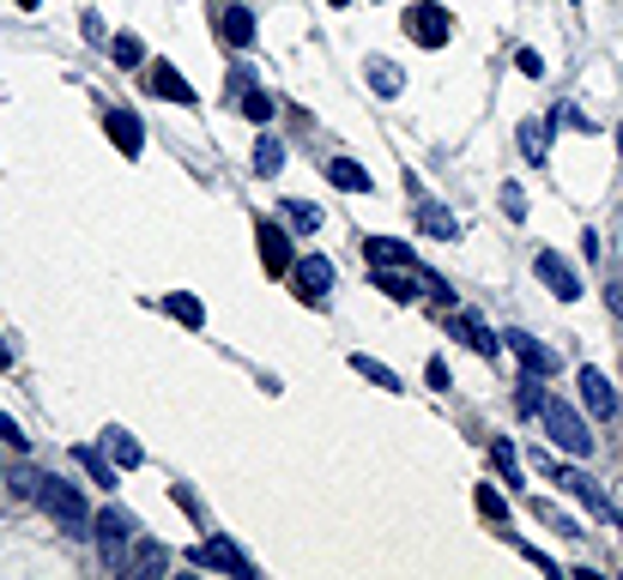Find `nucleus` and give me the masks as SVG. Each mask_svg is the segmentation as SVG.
I'll list each match as a JSON object with an SVG mask.
<instances>
[{
    "instance_id": "obj_38",
    "label": "nucleus",
    "mask_w": 623,
    "mask_h": 580,
    "mask_svg": "<svg viewBox=\"0 0 623 580\" xmlns=\"http://www.w3.org/2000/svg\"><path fill=\"white\" fill-rule=\"evenodd\" d=\"M430 387H436V393H448V363H442V357H430Z\"/></svg>"
},
{
    "instance_id": "obj_2",
    "label": "nucleus",
    "mask_w": 623,
    "mask_h": 580,
    "mask_svg": "<svg viewBox=\"0 0 623 580\" xmlns=\"http://www.w3.org/2000/svg\"><path fill=\"white\" fill-rule=\"evenodd\" d=\"M539 472H545V484H563V490H569L575 502H587V508H593V520H606L611 532H623L618 508L606 502V490H599V484H593V477L581 472V465H557V460H551V453H539Z\"/></svg>"
},
{
    "instance_id": "obj_4",
    "label": "nucleus",
    "mask_w": 623,
    "mask_h": 580,
    "mask_svg": "<svg viewBox=\"0 0 623 580\" xmlns=\"http://www.w3.org/2000/svg\"><path fill=\"white\" fill-rule=\"evenodd\" d=\"M405 37H412L418 49H448V37H455V13H448L442 0H412V7H405Z\"/></svg>"
},
{
    "instance_id": "obj_16",
    "label": "nucleus",
    "mask_w": 623,
    "mask_h": 580,
    "mask_svg": "<svg viewBox=\"0 0 623 580\" xmlns=\"http://www.w3.org/2000/svg\"><path fill=\"white\" fill-rule=\"evenodd\" d=\"M164 563H169V551H164V544H152V538H133L128 568H121V575H133V580H152V575H164Z\"/></svg>"
},
{
    "instance_id": "obj_15",
    "label": "nucleus",
    "mask_w": 623,
    "mask_h": 580,
    "mask_svg": "<svg viewBox=\"0 0 623 580\" xmlns=\"http://www.w3.org/2000/svg\"><path fill=\"white\" fill-rule=\"evenodd\" d=\"M448 327H455V333L467 339V345L479 351V357H496V345H503V339H496L491 327L479 321V315H467V309H455V315H448Z\"/></svg>"
},
{
    "instance_id": "obj_3",
    "label": "nucleus",
    "mask_w": 623,
    "mask_h": 580,
    "mask_svg": "<svg viewBox=\"0 0 623 580\" xmlns=\"http://www.w3.org/2000/svg\"><path fill=\"white\" fill-rule=\"evenodd\" d=\"M37 502L49 508L55 520H61V532H73V538H92V508H85L79 484H67V477H37Z\"/></svg>"
},
{
    "instance_id": "obj_26",
    "label": "nucleus",
    "mask_w": 623,
    "mask_h": 580,
    "mask_svg": "<svg viewBox=\"0 0 623 580\" xmlns=\"http://www.w3.org/2000/svg\"><path fill=\"white\" fill-rule=\"evenodd\" d=\"M351 369L364 375V381H376V387H381V393H400V387H405V381H400V375H393V369H388V363H376V357H364V351H357V357H351Z\"/></svg>"
},
{
    "instance_id": "obj_39",
    "label": "nucleus",
    "mask_w": 623,
    "mask_h": 580,
    "mask_svg": "<svg viewBox=\"0 0 623 580\" xmlns=\"http://www.w3.org/2000/svg\"><path fill=\"white\" fill-rule=\"evenodd\" d=\"M19 7H25V13H37V7H43V0H19Z\"/></svg>"
},
{
    "instance_id": "obj_21",
    "label": "nucleus",
    "mask_w": 623,
    "mask_h": 580,
    "mask_svg": "<svg viewBox=\"0 0 623 580\" xmlns=\"http://www.w3.org/2000/svg\"><path fill=\"white\" fill-rule=\"evenodd\" d=\"M418 224H424V236H436V242H455V236H460V218H455V212L430 206V200L418 206Z\"/></svg>"
},
{
    "instance_id": "obj_40",
    "label": "nucleus",
    "mask_w": 623,
    "mask_h": 580,
    "mask_svg": "<svg viewBox=\"0 0 623 580\" xmlns=\"http://www.w3.org/2000/svg\"><path fill=\"white\" fill-rule=\"evenodd\" d=\"M0 363H13V351H7V339H0Z\"/></svg>"
},
{
    "instance_id": "obj_22",
    "label": "nucleus",
    "mask_w": 623,
    "mask_h": 580,
    "mask_svg": "<svg viewBox=\"0 0 623 580\" xmlns=\"http://www.w3.org/2000/svg\"><path fill=\"white\" fill-rule=\"evenodd\" d=\"M104 453H109V460L121 465V472H133V465L145 460V453H140V441H133L128 429H104Z\"/></svg>"
},
{
    "instance_id": "obj_30",
    "label": "nucleus",
    "mask_w": 623,
    "mask_h": 580,
    "mask_svg": "<svg viewBox=\"0 0 623 580\" xmlns=\"http://www.w3.org/2000/svg\"><path fill=\"white\" fill-rule=\"evenodd\" d=\"M515 405L527 417H539V405H545V375H527V381H520V393H515Z\"/></svg>"
},
{
    "instance_id": "obj_8",
    "label": "nucleus",
    "mask_w": 623,
    "mask_h": 580,
    "mask_svg": "<svg viewBox=\"0 0 623 580\" xmlns=\"http://www.w3.org/2000/svg\"><path fill=\"white\" fill-rule=\"evenodd\" d=\"M575 387H581V405L599 417V424H611V417H618V387H611L593 363H581V369H575Z\"/></svg>"
},
{
    "instance_id": "obj_36",
    "label": "nucleus",
    "mask_w": 623,
    "mask_h": 580,
    "mask_svg": "<svg viewBox=\"0 0 623 580\" xmlns=\"http://www.w3.org/2000/svg\"><path fill=\"white\" fill-rule=\"evenodd\" d=\"M503 212L508 218H527V193H520L515 181H503Z\"/></svg>"
},
{
    "instance_id": "obj_37",
    "label": "nucleus",
    "mask_w": 623,
    "mask_h": 580,
    "mask_svg": "<svg viewBox=\"0 0 623 580\" xmlns=\"http://www.w3.org/2000/svg\"><path fill=\"white\" fill-rule=\"evenodd\" d=\"M515 67H520V73H527V79H545V61H539V55H532V49H520V55H515Z\"/></svg>"
},
{
    "instance_id": "obj_25",
    "label": "nucleus",
    "mask_w": 623,
    "mask_h": 580,
    "mask_svg": "<svg viewBox=\"0 0 623 580\" xmlns=\"http://www.w3.org/2000/svg\"><path fill=\"white\" fill-rule=\"evenodd\" d=\"M364 73H369V85H376V97H400V91H405V73L393 61H381V55L364 67Z\"/></svg>"
},
{
    "instance_id": "obj_14",
    "label": "nucleus",
    "mask_w": 623,
    "mask_h": 580,
    "mask_svg": "<svg viewBox=\"0 0 623 580\" xmlns=\"http://www.w3.org/2000/svg\"><path fill=\"white\" fill-rule=\"evenodd\" d=\"M145 85H152L157 97H169V104H195V85H188V79L176 73L169 61H152V67H145Z\"/></svg>"
},
{
    "instance_id": "obj_33",
    "label": "nucleus",
    "mask_w": 623,
    "mask_h": 580,
    "mask_svg": "<svg viewBox=\"0 0 623 580\" xmlns=\"http://www.w3.org/2000/svg\"><path fill=\"white\" fill-rule=\"evenodd\" d=\"M479 514H484V520H496V532L508 526V502L491 490V484H479Z\"/></svg>"
},
{
    "instance_id": "obj_31",
    "label": "nucleus",
    "mask_w": 623,
    "mask_h": 580,
    "mask_svg": "<svg viewBox=\"0 0 623 580\" xmlns=\"http://www.w3.org/2000/svg\"><path fill=\"white\" fill-rule=\"evenodd\" d=\"M109 55H116V67H140L145 61V43L133 37V31H121V37L109 43Z\"/></svg>"
},
{
    "instance_id": "obj_5",
    "label": "nucleus",
    "mask_w": 623,
    "mask_h": 580,
    "mask_svg": "<svg viewBox=\"0 0 623 580\" xmlns=\"http://www.w3.org/2000/svg\"><path fill=\"white\" fill-rule=\"evenodd\" d=\"M92 544L97 556H104V568H128V551H133V520L121 514V508H104V514H92Z\"/></svg>"
},
{
    "instance_id": "obj_11",
    "label": "nucleus",
    "mask_w": 623,
    "mask_h": 580,
    "mask_svg": "<svg viewBox=\"0 0 623 580\" xmlns=\"http://www.w3.org/2000/svg\"><path fill=\"white\" fill-rule=\"evenodd\" d=\"M291 279H297V297L321 309V303H327V291H333V260L309 255V260H297V267H291Z\"/></svg>"
},
{
    "instance_id": "obj_9",
    "label": "nucleus",
    "mask_w": 623,
    "mask_h": 580,
    "mask_svg": "<svg viewBox=\"0 0 623 580\" xmlns=\"http://www.w3.org/2000/svg\"><path fill=\"white\" fill-rule=\"evenodd\" d=\"M255 242H260V260H267V272H291L297 267V248H291V230L273 218L255 224Z\"/></svg>"
},
{
    "instance_id": "obj_34",
    "label": "nucleus",
    "mask_w": 623,
    "mask_h": 580,
    "mask_svg": "<svg viewBox=\"0 0 623 580\" xmlns=\"http://www.w3.org/2000/svg\"><path fill=\"white\" fill-rule=\"evenodd\" d=\"M0 448H13V453H25L31 448V436H25V424H19L13 412H0Z\"/></svg>"
},
{
    "instance_id": "obj_20",
    "label": "nucleus",
    "mask_w": 623,
    "mask_h": 580,
    "mask_svg": "<svg viewBox=\"0 0 623 580\" xmlns=\"http://www.w3.org/2000/svg\"><path fill=\"white\" fill-rule=\"evenodd\" d=\"M73 465H79V472H85V477H92V484H104V490H116V472H121V465L109 460V453H97V448H73Z\"/></svg>"
},
{
    "instance_id": "obj_41",
    "label": "nucleus",
    "mask_w": 623,
    "mask_h": 580,
    "mask_svg": "<svg viewBox=\"0 0 623 580\" xmlns=\"http://www.w3.org/2000/svg\"><path fill=\"white\" fill-rule=\"evenodd\" d=\"M327 7H351V0H327Z\"/></svg>"
},
{
    "instance_id": "obj_19",
    "label": "nucleus",
    "mask_w": 623,
    "mask_h": 580,
    "mask_svg": "<svg viewBox=\"0 0 623 580\" xmlns=\"http://www.w3.org/2000/svg\"><path fill=\"white\" fill-rule=\"evenodd\" d=\"M327 181H333V188H345V193H369V188H376V181H369V169L351 164V157H327Z\"/></svg>"
},
{
    "instance_id": "obj_24",
    "label": "nucleus",
    "mask_w": 623,
    "mask_h": 580,
    "mask_svg": "<svg viewBox=\"0 0 623 580\" xmlns=\"http://www.w3.org/2000/svg\"><path fill=\"white\" fill-rule=\"evenodd\" d=\"M520 152H527V164H545V152H551V121H520Z\"/></svg>"
},
{
    "instance_id": "obj_23",
    "label": "nucleus",
    "mask_w": 623,
    "mask_h": 580,
    "mask_svg": "<svg viewBox=\"0 0 623 580\" xmlns=\"http://www.w3.org/2000/svg\"><path fill=\"white\" fill-rule=\"evenodd\" d=\"M279 169H285V140L260 133V140H255V176H267V181H273Z\"/></svg>"
},
{
    "instance_id": "obj_35",
    "label": "nucleus",
    "mask_w": 623,
    "mask_h": 580,
    "mask_svg": "<svg viewBox=\"0 0 623 580\" xmlns=\"http://www.w3.org/2000/svg\"><path fill=\"white\" fill-rule=\"evenodd\" d=\"M243 116L248 121H273V97H267V91H243Z\"/></svg>"
},
{
    "instance_id": "obj_7",
    "label": "nucleus",
    "mask_w": 623,
    "mask_h": 580,
    "mask_svg": "<svg viewBox=\"0 0 623 580\" xmlns=\"http://www.w3.org/2000/svg\"><path fill=\"white\" fill-rule=\"evenodd\" d=\"M532 272L551 284V297H557V303H575V297H581V272H575L569 260L557 255V248H539V255H532Z\"/></svg>"
},
{
    "instance_id": "obj_13",
    "label": "nucleus",
    "mask_w": 623,
    "mask_h": 580,
    "mask_svg": "<svg viewBox=\"0 0 623 580\" xmlns=\"http://www.w3.org/2000/svg\"><path fill=\"white\" fill-rule=\"evenodd\" d=\"M388 303H412L418 297V284H424V272L418 267H376V279H369Z\"/></svg>"
},
{
    "instance_id": "obj_12",
    "label": "nucleus",
    "mask_w": 623,
    "mask_h": 580,
    "mask_svg": "<svg viewBox=\"0 0 623 580\" xmlns=\"http://www.w3.org/2000/svg\"><path fill=\"white\" fill-rule=\"evenodd\" d=\"M104 128H109V140H116L121 157H140L145 152V128H140V116H133V109H109Z\"/></svg>"
},
{
    "instance_id": "obj_28",
    "label": "nucleus",
    "mask_w": 623,
    "mask_h": 580,
    "mask_svg": "<svg viewBox=\"0 0 623 580\" xmlns=\"http://www.w3.org/2000/svg\"><path fill=\"white\" fill-rule=\"evenodd\" d=\"M491 460H496V472H503V484H508V490H520V460H515V441H508V436H496V441H491Z\"/></svg>"
},
{
    "instance_id": "obj_1",
    "label": "nucleus",
    "mask_w": 623,
    "mask_h": 580,
    "mask_svg": "<svg viewBox=\"0 0 623 580\" xmlns=\"http://www.w3.org/2000/svg\"><path fill=\"white\" fill-rule=\"evenodd\" d=\"M539 424H545L551 448H563L569 460H587V453H593V429H587L581 412H575L569 400H557V393H545V405H539Z\"/></svg>"
},
{
    "instance_id": "obj_18",
    "label": "nucleus",
    "mask_w": 623,
    "mask_h": 580,
    "mask_svg": "<svg viewBox=\"0 0 623 580\" xmlns=\"http://www.w3.org/2000/svg\"><path fill=\"white\" fill-rule=\"evenodd\" d=\"M364 255L376 260V267H418L412 242H400V236H364Z\"/></svg>"
},
{
    "instance_id": "obj_17",
    "label": "nucleus",
    "mask_w": 623,
    "mask_h": 580,
    "mask_svg": "<svg viewBox=\"0 0 623 580\" xmlns=\"http://www.w3.org/2000/svg\"><path fill=\"white\" fill-rule=\"evenodd\" d=\"M219 37L231 43V49H248V43H255V13H248L243 0H236V7H224V13H219Z\"/></svg>"
},
{
    "instance_id": "obj_29",
    "label": "nucleus",
    "mask_w": 623,
    "mask_h": 580,
    "mask_svg": "<svg viewBox=\"0 0 623 580\" xmlns=\"http://www.w3.org/2000/svg\"><path fill=\"white\" fill-rule=\"evenodd\" d=\"M285 224H291V230H303V236L321 230V206H309V200H285Z\"/></svg>"
},
{
    "instance_id": "obj_27",
    "label": "nucleus",
    "mask_w": 623,
    "mask_h": 580,
    "mask_svg": "<svg viewBox=\"0 0 623 580\" xmlns=\"http://www.w3.org/2000/svg\"><path fill=\"white\" fill-rule=\"evenodd\" d=\"M164 309H169V321H183V327H207V309H200V297H188V291H169Z\"/></svg>"
},
{
    "instance_id": "obj_6",
    "label": "nucleus",
    "mask_w": 623,
    "mask_h": 580,
    "mask_svg": "<svg viewBox=\"0 0 623 580\" xmlns=\"http://www.w3.org/2000/svg\"><path fill=\"white\" fill-rule=\"evenodd\" d=\"M188 568H207V575H231V580H255V563L236 551L231 538H207L188 551Z\"/></svg>"
},
{
    "instance_id": "obj_10",
    "label": "nucleus",
    "mask_w": 623,
    "mask_h": 580,
    "mask_svg": "<svg viewBox=\"0 0 623 580\" xmlns=\"http://www.w3.org/2000/svg\"><path fill=\"white\" fill-rule=\"evenodd\" d=\"M503 345L520 357V369H527V375H545V381L557 375V351H551V345H539V339H532V333H520V327H508V333H503Z\"/></svg>"
},
{
    "instance_id": "obj_32",
    "label": "nucleus",
    "mask_w": 623,
    "mask_h": 580,
    "mask_svg": "<svg viewBox=\"0 0 623 580\" xmlns=\"http://www.w3.org/2000/svg\"><path fill=\"white\" fill-rule=\"evenodd\" d=\"M532 514L545 520V526H551V532H563V538H581V532H575V520H569V514H557V508H551V502H545V496H532Z\"/></svg>"
}]
</instances>
